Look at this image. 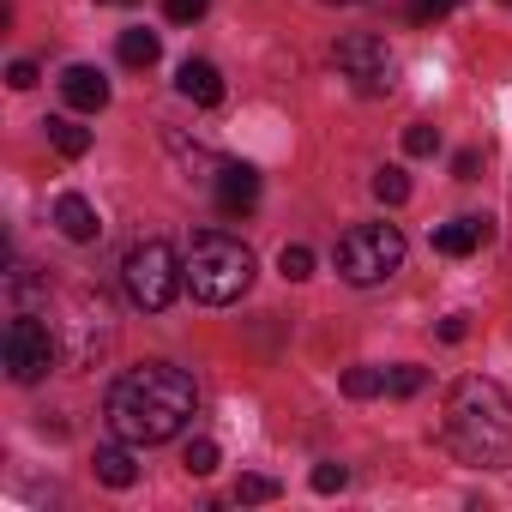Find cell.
I'll use <instances>...</instances> for the list:
<instances>
[{
    "mask_svg": "<svg viewBox=\"0 0 512 512\" xmlns=\"http://www.w3.org/2000/svg\"><path fill=\"white\" fill-rule=\"evenodd\" d=\"M91 470H97V482H109V488H133V482H139V464H133L127 440H121V446H97Z\"/></svg>",
    "mask_w": 512,
    "mask_h": 512,
    "instance_id": "4fadbf2b",
    "label": "cell"
},
{
    "mask_svg": "<svg viewBox=\"0 0 512 512\" xmlns=\"http://www.w3.org/2000/svg\"><path fill=\"white\" fill-rule=\"evenodd\" d=\"M404 151H410V157H434V151H440V127H428V121L404 127Z\"/></svg>",
    "mask_w": 512,
    "mask_h": 512,
    "instance_id": "ffe728a7",
    "label": "cell"
},
{
    "mask_svg": "<svg viewBox=\"0 0 512 512\" xmlns=\"http://www.w3.org/2000/svg\"><path fill=\"white\" fill-rule=\"evenodd\" d=\"M458 7H464V0H410V19H416V25H440V19L458 13Z\"/></svg>",
    "mask_w": 512,
    "mask_h": 512,
    "instance_id": "603a6c76",
    "label": "cell"
},
{
    "mask_svg": "<svg viewBox=\"0 0 512 512\" xmlns=\"http://www.w3.org/2000/svg\"><path fill=\"white\" fill-rule=\"evenodd\" d=\"M193 404H199V392H193V380L181 368L145 362V368H127L109 386L103 410H109L115 440H127V446H163V440H175L193 422Z\"/></svg>",
    "mask_w": 512,
    "mask_h": 512,
    "instance_id": "6da1fadb",
    "label": "cell"
},
{
    "mask_svg": "<svg viewBox=\"0 0 512 512\" xmlns=\"http://www.w3.org/2000/svg\"><path fill=\"white\" fill-rule=\"evenodd\" d=\"M121 284H127V296H133V308L163 314V308L175 302V290L187 284V272H181V260H175L169 241H139V247H127Z\"/></svg>",
    "mask_w": 512,
    "mask_h": 512,
    "instance_id": "5b68a950",
    "label": "cell"
},
{
    "mask_svg": "<svg viewBox=\"0 0 512 512\" xmlns=\"http://www.w3.org/2000/svg\"><path fill=\"white\" fill-rule=\"evenodd\" d=\"M374 392H386V374L380 368H350L344 374V398H374Z\"/></svg>",
    "mask_w": 512,
    "mask_h": 512,
    "instance_id": "ac0fdd59",
    "label": "cell"
},
{
    "mask_svg": "<svg viewBox=\"0 0 512 512\" xmlns=\"http://www.w3.org/2000/svg\"><path fill=\"white\" fill-rule=\"evenodd\" d=\"M205 7H211V0H163L169 25H193V19H205Z\"/></svg>",
    "mask_w": 512,
    "mask_h": 512,
    "instance_id": "d4e9b609",
    "label": "cell"
},
{
    "mask_svg": "<svg viewBox=\"0 0 512 512\" xmlns=\"http://www.w3.org/2000/svg\"><path fill=\"white\" fill-rule=\"evenodd\" d=\"M446 446L470 470H512V398L488 374H464L446 392Z\"/></svg>",
    "mask_w": 512,
    "mask_h": 512,
    "instance_id": "7a4b0ae2",
    "label": "cell"
},
{
    "mask_svg": "<svg viewBox=\"0 0 512 512\" xmlns=\"http://www.w3.org/2000/svg\"><path fill=\"white\" fill-rule=\"evenodd\" d=\"M488 235H494V217H452L428 241H434V253H446V260H464V253H476Z\"/></svg>",
    "mask_w": 512,
    "mask_h": 512,
    "instance_id": "9c48e42d",
    "label": "cell"
},
{
    "mask_svg": "<svg viewBox=\"0 0 512 512\" xmlns=\"http://www.w3.org/2000/svg\"><path fill=\"white\" fill-rule=\"evenodd\" d=\"M278 272H284L290 284H302V278H314V247H302V241H290V247L278 253Z\"/></svg>",
    "mask_w": 512,
    "mask_h": 512,
    "instance_id": "2e32d148",
    "label": "cell"
},
{
    "mask_svg": "<svg viewBox=\"0 0 512 512\" xmlns=\"http://www.w3.org/2000/svg\"><path fill=\"white\" fill-rule=\"evenodd\" d=\"M103 7H133V0H103Z\"/></svg>",
    "mask_w": 512,
    "mask_h": 512,
    "instance_id": "f546056e",
    "label": "cell"
},
{
    "mask_svg": "<svg viewBox=\"0 0 512 512\" xmlns=\"http://www.w3.org/2000/svg\"><path fill=\"white\" fill-rule=\"evenodd\" d=\"M49 145H55L61 157H85V151H91V127H79V121L55 115V121H49Z\"/></svg>",
    "mask_w": 512,
    "mask_h": 512,
    "instance_id": "5bb4252c",
    "label": "cell"
},
{
    "mask_svg": "<svg viewBox=\"0 0 512 512\" xmlns=\"http://www.w3.org/2000/svg\"><path fill=\"white\" fill-rule=\"evenodd\" d=\"M338 67H344V79H356V91L362 97H380V91H392V55H386V43L380 37H368V31H350V37H338Z\"/></svg>",
    "mask_w": 512,
    "mask_h": 512,
    "instance_id": "52a82bcc",
    "label": "cell"
},
{
    "mask_svg": "<svg viewBox=\"0 0 512 512\" xmlns=\"http://www.w3.org/2000/svg\"><path fill=\"white\" fill-rule=\"evenodd\" d=\"M326 7H362V0H326Z\"/></svg>",
    "mask_w": 512,
    "mask_h": 512,
    "instance_id": "f1b7e54d",
    "label": "cell"
},
{
    "mask_svg": "<svg viewBox=\"0 0 512 512\" xmlns=\"http://www.w3.org/2000/svg\"><path fill=\"white\" fill-rule=\"evenodd\" d=\"M235 500H241V506H260V500H278V482H272V476H241V482H235Z\"/></svg>",
    "mask_w": 512,
    "mask_h": 512,
    "instance_id": "7402d4cb",
    "label": "cell"
},
{
    "mask_svg": "<svg viewBox=\"0 0 512 512\" xmlns=\"http://www.w3.org/2000/svg\"><path fill=\"white\" fill-rule=\"evenodd\" d=\"M464 332H470V326H464V314H446V320H440V338H446V344H458Z\"/></svg>",
    "mask_w": 512,
    "mask_h": 512,
    "instance_id": "83f0119b",
    "label": "cell"
},
{
    "mask_svg": "<svg viewBox=\"0 0 512 512\" xmlns=\"http://www.w3.org/2000/svg\"><path fill=\"white\" fill-rule=\"evenodd\" d=\"M0 356H7V374L19 386H37L49 368H55V332L31 314H13L7 320V338H0Z\"/></svg>",
    "mask_w": 512,
    "mask_h": 512,
    "instance_id": "8992f818",
    "label": "cell"
},
{
    "mask_svg": "<svg viewBox=\"0 0 512 512\" xmlns=\"http://www.w3.org/2000/svg\"><path fill=\"white\" fill-rule=\"evenodd\" d=\"M187 476H211L217 470V440H187Z\"/></svg>",
    "mask_w": 512,
    "mask_h": 512,
    "instance_id": "44dd1931",
    "label": "cell"
},
{
    "mask_svg": "<svg viewBox=\"0 0 512 512\" xmlns=\"http://www.w3.org/2000/svg\"><path fill=\"white\" fill-rule=\"evenodd\" d=\"M157 55H163L157 31H121V61L127 67H157Z\"/></svg>",
    "mask_w": 512,
    "mask_h": 512,
    "instance_id": "9a60e30c",
    "label": "cell"
},
{
    "mask_svg": "<svg viewBox=\"0 0 512 512\" xmlns=\"http://www.w3.org/2000/svg\"><path fill=\"white\" fill-rule=\"evenodd\" d=\"M217 205L229 217H247L260 205V169L253 163H217Z\"/></svg>",
    "mask_w": 512,
    "mask_h": 512,
    "instance_id": "ba28073f",
    "label": "cell"
},
{
    "mask_svg": "<svg viewBox=\"0 0 512 512\" xmlns=\"http://www.w3.org/2000/svg\"><path fill=\"white\" fill-rule=\"evenodd\" d=\"M181 272H187L193 302L229 308V302H241L247 284H253V253H247L235 235H223V229H199L193 247H187V260H181Z\"/></svg>",
    "mask_w": 512,
    "mask_h": 512,
    "instance_id": "3957f363",
    "label": "cell"
},
{
    "mask_svg": "<svg viewBox=\"0 0 512 512\" xmlns=\"http://www.w3.org/2000/svg\"><path fill=\"white\" fill-rule=\"evenodd\" d=\"M374 199H380V205H404V199H410V175H404V169H380V175H374Z\"/></svg>",
    "mask_w": 512,
    "mask_h": 512,
    "instance_id": "e0dca14e",
    "label": "cell"
},
{
    "mask_svg": "<svg viewBox=\"0 0 512 512\" xmlns=\"http://www.w3.org/2000/svg\"><path fill=\"white\" fill-rule=\"evenodd\" d=\"M398 266H404V229L398 223H356L338 241V278L356 284V290L386 284Z\"/></svg>",
    "mask_w": 512,
    "mask_h": 512,
    "instance_id": "277c9868",
    "label": "cell"
},
{
    "mask_svg": "<svg viewBox=\"0 0 512 512\" xmlns=\"http://www.w3.org/2000/svg\"><path fill=\"white\" fill-rule=\"evenodd\" d=\"M7 85H13V91H31V85H37V61H13V67H7Z\"/></svg>",
    "mask_w": 512,
    "mask_h": 512,
    "instance_id": "484cf974",
    "label": "cell"
},
{
    "mask_svg": "<svg viewBox=\"0 0 512 512\" xmlns=\"http://www.w3.org/2000/svg\"><path fill=\"white\" fill-rule=\"evenodd\" d=\"M55 223H61L67 241H97V235H103L97 205H91L85 193H61V199H55Z\"/></svg>",
    "mask_w": 512,
    "mask_h": 512,
    "instance_id": "7c38bea8",
    "label": "cell"
},
{
    "mask_svg": "<svg viewBox=\"0 0 512 512\" xmlns=\"http://www.w3.org/2000/svg\"><path fill=\"white\" fill-rule=\"evenodd\" d=\"M476 169H482L476 151H458V157H452V175H458V181H476Z\"/></svg>",
    "mask_w": 512,
    "mask_h": 512,
    "instance_id": "4316f807",
    "label": "cell"
},
{
    "mask_svg": "<svg viewBox=\"0 0 512 512\" xmlns=\"http://www.w3.org/2000/svg\"><path fill=\"white\" fill-rule=\"evenodd\" d=\"M175 91H181L187 103H199V109H217V103H223V79H217V67H211V61H181Z\"/></svg>",
    "mask_w": 512,
    "mask_h": 512,
    "instance_id": "8fae6325",
    "label": "cell"
},
{
    "mask_svg": "<svg viewBox=\"0 0 512 512\" xmlns=\"http://www.w3.org/2000/svg\"><path fill=\"white\" fill-rule=\"evenodd\" d=\"M422 380H428V374H422L416 362H398V368L386 374V392H392V398H416V392H422Z\"/></svg>",
    "mask_w": 512,
    "mask_h": 512,
    "instance_id": "d6986e66",
    "label": "cell"
},
{
    "mask_svg": "<svg viewBox=\"0 0 512 512\" xmlns=\"http://www.w3.org/2000/svg\"><path fill=\"white\" fill-rule=\"evenodd\" d=\"M61 97H67L79 115H97V109H109V79H103L97 67H85V61H79V67H67V73H61Z\"/></svg>",
    "mask_w": 512,
    "mask_h": 512,
    "instance_id": "30bf717a",
    "label": "cell"
},
{
    "mask_svg": "<svg viewBox=\"0 0 512 512\" xmlns=\"http://www.w3.org/2000/svg\"><path fill=\"white\" fill-rule=\"evenodd\" d=\"M308 482H314V494H338V488L350 482V470H344V464H314Z\"/></svg>",
    "mask_w": 512,
    "mask_h": 512,
    "instance_id": "cb8c5ba5",
    "label": "cell"
}]
</instances>
